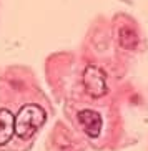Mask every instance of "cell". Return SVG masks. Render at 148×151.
I'll use <instances>...</instances> for the list:
<instances>
[{
  "mask_svg": "<svg viewBox=\"0 0 148 151\" xmlns=\"http://www.w3.org/2000/svg\"><path fill=\"white\" fill-rule=\"evenodd\" d=\"M45 110L38 105H25L20 108L17 116L14 118V129L15 134L22 139H28L30 136L40 129V126L45 123Z\"/></svg>",
  "mask_w": 148,
  "mask_h": 151,
  "instance_id": "cell-1",
  "label": "cell"
},
{
  "mask_svg": "<svg viewBox=\"0 0 148 151\" xmlns=\"http://www.w3.org/2000/svg\"><path fill=\"white\" fill-rule=\"evenodd\" d=\"M83 86L92 98H102L108 93L107 75L97 65H88L83 71Z\"/></svg>",
  "mask_w": 148,
  "mask_h": 151,
  "instance_id": "cell-2",
  "label": "cell"
},
{
  "mask_svg": "<svg viewBox=\"0 0 148 151\" xmlns=\"http://www.w3.org/2000/svg\"><path fill=\"white\" fill-rule=\"evenodd\" d=\"M78 123L82 129L87 133V136L97 138L102 131V116L93 110H82L78 113Z\"/></svg>",
  "mask_w": 148,
  "mask_h": 151,
  "instance_id": "cell-3",
  "label": "cell"
},
{
  "mask_svg": "<svg viewBox=\"0 0 148 151\" xmlns=\"http://www.w3.org/2000/svg\"><path fill=\"white\" fill-rule=\"evenodd\" d=\"M14 133V115L9 110H0V146L9 143Z\"/></svg>",
  "mask_w": 148,
  "mask_h": 151,
  "instance_id": "cell-4",
  "label": "cell"
},
{
  "mask_svg": "<svg viewBox=\"0 0 148 151\" xmlns=\"http://www.w3.org/2000/svg\"><path fill=\"white\" fill-rule=\"evenodd\" d=\"M118 43L125 50H135L138 45V33L131 27H121L118 30Z\"/></svg>",
  "mask_w": 148,
  "mask_h": 151,
  "instance_id": "cell-5",
  "label": "cell"
}]
</instances>
